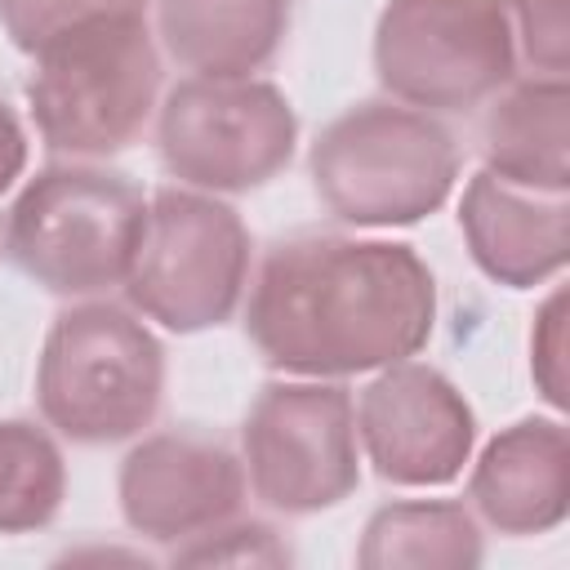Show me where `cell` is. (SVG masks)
<instances>
[{"instance_id":"22","label":"cell","mask_w":570,"mask_h":570,"mask_svg":"<svg viewBox=\"0 0 570 570\" xmlns=\"http://www.w3.org/2000/svg\"><path fill=\"white\" fill-rule=\"evenodd\" d=\"M22 169H27V129L18 111L0 98V196L22 178Z\"/></svg>"},{"instance_id":"19","label":"cell","mask_w":570,"mask_h":570,"mask_svg":"<svg viewBox=\"0 0 570 570\" xmlns=\"http://www.w3.org/2000/svg\"><path fill=\"white\" fill-rule=\"evenodd\" d=\"M512 53L525 76L566 80L570 71V0H503Z\"/></svg>"},{"instance_id":"17","label":"cell","mask_w":570,"mask_h":570,"mask_svg":"<svg viewBox=\"0 0 570 570\" xmlns=\"http://www.w3.org/2000/svg\"><path fill=\"white\" fill-rule=\"evenodd\" d=\"M67 499V463L36 419H0V534H27L58 517Z\"/></svg>"},{"instance_id":"18","label":"cell","mask_w":570,"mask_h":570,"mask_svg":"<svg viewBox=\"0 0 570 570\" xmlns=\"http://www.w3.org/2000/svg\"><path fill=\"white\" fill-rule=\"evenodd\" d=\"M151 0H0V27L22 49L36 58L49 40L107 22V18H147Z\"/></svg>"},{"instance_id":"11","label":"cell","mask_w":570,"mask_h":570,"mask_svg":"<svg viewBox=\"0 0 570 570\" xmlns=\"http://www.w3.org/2000/svg\"><path fill=\"white\" fill-rule=\"evenodd\" d=\"M245 463L240 454L200 428H169L142 436L116 476L120 517L134 534L156 543H183L245 503Z\"/></svg>"},{"instance_id":"8","label":"cell","mask_w":570,"mask_h":570,"mask_svg":"<svg viewBox=\"0 0 570 570\" xmlns=\"http://www.w3.org/2000/svg\"><path fill=\"white\" fill-rule=\"evenodd\" d=\"M245 485L285 517H312L361 485L356 401L338 379L267 383L240 428Z\"/></svg>"},{"instance_id":"7","label":"cell","mask_w":570,"mask_h":570,"mask_svg":"<svg viewBox=\"0 0 570 570\" xmlns=\"http://www.w3.org/2000/svg\"><path fill=\"white\" fill-rule=\"evenodd\" d=\"M298 142L289 98L258 76H187L156 107L165 169L196 191L232 196L272 183Z\"/></svg>"},{"instance_id":"12","label":"cell","mask_w":570,"mask_h":570,"mask_svg":"<svg viewBox=\"0 0 570 570\" xmlns=\"http://www.w3.org/2000/svg\"><path fill=\"white\" fill-rule=\"evenodd\" d=\"M472 263L508 289L552 281L570 258V187H534L476 169L459 200Z\"/></svg>"},{"instance_id":"6","label":"cell","mask_w":570,"mask_h":570,"mask_svg":"<svg viewBox=\"0 0 570 570\" xmlns=\"http://www.w3.org/2000/svg\"><path fill=\"white\" fill-rule=\"evenodd\" d=\"M249 249V227L227 200L183 183L160 187L147 196L125 298L138 316L174 334L214 330L245 298Z\"/></svg>"},{"instance_id":"21","label":"cell","mask_w":570,"mask_h":570,"mask_svg":"<svg viewBox=\"0 0 570 570\" xmlns=\"http://www.w3.org/2000/svg\"><path fill=\"white\" fill-rule=\"evenodd\" d=\"M530 374L552 410H566V289L557 285L534 312L530 330Z\"/></svg>"},{"instance_id":"10","label":"cell","mask_w":570,"mask_h":570,"mask_svg":"<svg viewBox=\"0 0 570 570\" xmlns=\"http://www.w3.org/2000/svg\"><path fill=\"white\" fill-rule=\"evenodd\" d=\"M356 441L365 463L405 490L450 485L476 445L468 396L428 361H392L356 396Z\"/></svg>"},{"instance_id":"14","label":"cell","mask_w":570,"mask_h":570,"mask_svg":"<svg viewBox=\"0 0 570 570\" xmlns=\"http://www.w3.org/2000/svg\"><path fill=\"white\" fill-rule=\"evenodd\" d=\"M289 31V0H156V40L191 76H254Z\"/></svg>"},{"instance_id":"2","label":"cell","mask_w":570,"mask_h":570,"mask_svg":"<svg viewBox=\"0 0 570 570\" xmlns=\"http://www.w3.org/2000/svg\"><path fill=\"white\" fill-rule=\"evenodd\" d=\"M454 134L419 107L370 98L334 116L312 142V187L352 227H410L436 214L459 183Z\"/></svg>"},{"instance_id":"1","label":"cell","mask_w":570,"mask_h":570,"mask_svg":"<svg viewBox=\"0 0 570 570\" xmlns=\"http://www.w3.org/2000/svg\"><path fill=\"white\" fill-rule=\"evenodd\" d=\"M436 325V276L405 240L298 232L245 285L254 352L294 379H352L419 356Z\"/></svg>"},{"instance_id":"20","label":"cell","mask_w":570,"mask_h":570,"mask_svg":"<svg viewBox=\"0 0 570 570\" xmlns=\"http://www.w3.org/2000/svg\"><path fill=\"white\" fill-rule=\"evenodd\" d=\"M174 566H289L294 552L289 543L267 525V521H218L183 543H174L169 552Z\"/></svg>"},{"instance_id":"5","label":"cell","mask_w":570,"mask_h":570,"mask_svg":"<svg viewBox=\"0 0 570 570\" xmlns=\"http://www.w3.org/2000/svg\"><path fill=\"white\" fill-rule=\"evenodd\" d=\"M160 98V45L147 18H107L31 58L27 107L49 151L98 160L125 151Z\"/></svg>"},{"instance_id":"13","label":"cell","mask_w":570,"mask_h":570,"mask_svg":"<svg viewBox=\"0 0 570 570\" xmlns=\"http://www.w3.org/2000/svg\"><path fill=\"white\" fill-rule=\"evenodd\" d=\"M468 499L499 534H548L570 512V432L561 419H517L485 441Z\"/></svg>"},{"instance_id":"3","label":"cell","mask_w":570,"mask_h":570,"mask_svg":"<svg viewBox=\"0 0 570 570\" xmlns=\"http://www.w3.org/2000/svg\"><path fill=\"white\" fill-rule=\"evenodd\" d=\"M165 396V347L134 307L89 298L53 316L40 365V419L76 445L138 436Z\"/></svg>"},{"instance_id":"4","label":"cell","mask_w":570,"mask_h":570,"mask_svg":"<svg viewBox=\"0 0 570 570\" xmlns=\"http://www.w3.org/2000/svg\"><path fill=\"white\" fill-rule=\"evenodd\" d=\"M147 196L134 178L67 160L40 169L4 214L9 263L49 294L89 298L125 285L142 240Z\"/></svg>"},{"instance_id":"9","label":"cell","mask_w":570,"mask_h":570,"mask_svg":"<svg viewBox=\"0 0 570 570\" xmlns=\"http://www.w3.org/2000/svg\"><path fill=\"white\" fill-rule=\"evenodd\" d=\"M374 76L419 111L490 102L517 76L503 0H387L374 22Z\"/></svg>"},{"instance_id":"15","label":"cell","mask_w":570,"mask_h":570,"mask_svg":"<svg viewBox=\"0 0 570 570\" xmlns=\"http://www.w3.org/2000/svg\"><path fill=\"white\" fill-rule=\"evenodd\" d=\"M481 156L503 178L570 187V80H508L481 120Z\"/></svg>"},{"instance_id":"16","label":"cell","mask_w":570,"mask_h":570,"mask_svg":"<svg viewBox=\"0 0 570 570\" xmlns=\"http://www.w3.org/2000/svg\"><path fill=\"white\" fill-rule=\"evenodd\" d=\"M481 525L459 499H396L370 512L356 548L365 570H472L481 566Z\"/></svg>"}]
</instances>
